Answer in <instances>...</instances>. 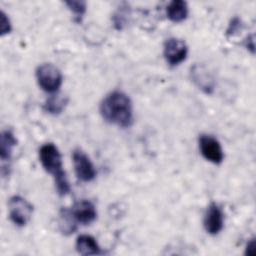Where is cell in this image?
Instances as JSON below:
<instances>
[{
    "mask_svg": "<svg viewBox=\"0 0 256 256\" xmlns=\"http://www.w3.org/2000/svg\"><path fill=\"white\" fill-rule=\"evenodd\" d=\"M39 160L44 170L52 175L57 193L60 196L67 195L71 188L66 172L63 169L62 156L59 149L53 143L42 145L39 149Z\"/></svg>",
    "mask_w": 256,
    "mask_h": 256,
    "instance_id": "obj_2",
    "label": "cell"
},
{
    "mask_svg": "<svg viewBox=\"0 0 256 256\" xmlns=\"http://www.w3.org/2000/svg\"><path fill=\"white\" fill-rule=\"evenodd\" d=\"M201 155L207 161L213 164H221L224 159L222 146L218 139L209 134H202L198 140Z\"/></svg>",
    "mask_w": 256,
    "mask_h": 256,
    "instance_id": "obj_6",
    "label": "cell"
},
{
    "mask_svg": "<svg viewBox=\"0 0 256 256\" xmlns=\"http://www.w3.org/2000/svg\"><path fill=\"white\" fill-rule=\"evenodd\" d=\"M188 55V46L182 39L171 37L163 45V56L167 64L171 67L180 65L186 60Z\"/></svg>",
    "mask_w": 256,
    "mask_h": 256,
    "instance_id": "obj_5",
    "label": "cell"
},
{
    "mask_svg": "<svg viewBox=\"0 0 256 256\" xmlns=\"http://www.w3.org/2000/svg\"><path fill=\"white\" fill-rule=\"evenodd\" d=\"M60 228L64 234H71L77 228V223L71 216L68 209H62L60 211Z\"/></svg>",
    "mask_w": 256,
    "mask_h": 256,
    "instance_id": "obj_15",
    "label": "cell"
},
{
    "mask_svg": "<svg viewBox=\"0 0 256 256\" xmlns=\"http://www.w3.org/2000/svg\"><path fill=\"white\" fill-rule=\"evenodd\" d=\"M12 30L11 22L8 18V16L5 14V12H0V35L4 36L6 34H9Z\"/></svg>",
    "mask_w": 256,
    "mask_h": 256,
    "instance_id": "obj_18",
    "label": "cell"
},
{
    "mask_svg": "<svg viewBox=\"0 0 256 256\" xmlns=\"http://www.w3.org/2000/svg\"><path fill=\"white\" fill-rule=\"evenodd\" d=\"M203 226L205 231L213 236L222 231L224 227V213L217 203L211 202L207 207L203 218Z\"/></svg>",
    "mask_w": 256,
    "mask_h": 256,
    "instance_id": "obj_9",
    "label": "cell"
},
{
    "mask_svg": "<svg viewBox=\"0 0 256 256\" xmlns=\"http://www.w3.org/2000/svg\"><path fill=\"white\" fill-rule=\"evenodd\" d=\"M17 144V140L10 130H4L0 136V158L3 162L9 161L12 156L14 147Z\"/></svg>",
    "mask_w": 256,
    "mask_h": 256,
    "instance_id": "obj_13",
    "label": "cell"
},
{
    "mask_svg": "<svg viewBox=\"0 0 256 256\" xmlns=\"http://www.w3.org/2000/svg\"><path fill=\"white\" fill-rule=\"evenodd\" d=\"M188 5L183 0H173L166 7V16L174 23L184 21L188 16Z\"/></svg>",
    "mask_w": 256,
    "mask_h": 256,
    "instance_id": "obj_12",
    "label": "cell"
},
{
    "mask_svg": "<svg viewBox=\"0 0 256 256\" xmlns=\"http://www.w3.org/2000/svg\"><path fill=\"white\" fill-rule=\"evenodd\" d=\"M74 171L82 182H91L96 178V169L90 158L81 149H75L72 154Z\"/></svg>",
    "mask_w": 256,
    "mask_h": 256,
    "instance_id": "obj_7",
    "label": "cell"
},
{
    "mask_svg": "<svg viewBox=\"0 0 256 256\" xmlns=\"http://www.w3.org/2000/svg\"><path fill=\"white\" fill-rule=\"evenodd\" d=\"M99 111L102 118L109 124L127 128L133 123V105L131 99L122 91H112L101 101Z\"/></svg>",
    "mask_w": 256,
    "mask_h": 256,
    "instance_id": "obj_1",
    "label": "cell"
},
{
    "mask_svg": "<svg viewBox=\"0 0 256 256\" xmlns=\"http://www.w3.org/2000/svg\"><path fill=\"white\" fill-rule=\"evenodd\" d=\"M241 26H242L241 20H240L238 17H234V18L231 20V22H230V24L228 25V28H227V30H226L227 36H232V35H234L235 33H237V31H238L239 29H241Z\"/></svg>",
    "mask_w": 256,
    "mask_h": 256,
    "instance_id": "obj_19",
    "label": "cell"
},
{
    "mask_svg": "<svg viewBox=\"0 0 256 256\" xmlns=\"http://www.w3.org/2000/svg\"><path fill=\"white\" fill-rule=\"evenodd\" d=\"M68 210L75 222L78 224L89 225L97 218V210L94 204L86 199L75 202Z\"/></svg>",
    "mask_w": 256,
    "mask_h": 256,
    "instance_id": "obj_8",
    "label": "cell"
},
{
    "mask_svg": "<svg viewBox=\"0 0 256 256\" xmlns=\"http://www.w3.org/2000/svg\"><path fill=\"white\" fill-rule=\"evenodd\" d=\"M255 253H256V250H255V239L252 238L250 239L247 244H246V247H245V255H248V256H255Z\"/></svg>",
    "mask_w": 256,
    "mask_h": 256,
    "instance_id": "obj_20",
    "label": "cell"
},
{
    "mask_svg": "<svg viewBox=\"0 0 256 256\" xmlns=\"http://www.w3.org/2000/svg\"><path fill=\"white\" fill-rule=\"evenodd\" d=\"M191 78L193 82L206 94H211L215 87V81L210 73L205 69V67L195 64L191 67Z\"/></svg>",
    "mask_w": 256,
    "mask_h": 256,
    "instance_id": "obj_10",
    "label": "cell"
},
{
    "mask_svg": "<svg viewBox=\"0 0 256 256\" xmlns=\"http://www.w3.org/2000/svg\"><path fill=\"white\" fill-rule=\"evenodd\" d=\"M65 5L71 11L76 23H80L86 13V2L79 0L65 1Z\"/></svg>",
    "mask_w": 256,
    "mask_h": 256,
    "instance_id": "obj_16",
    "label": "cell"
},
{
    "mask_svg": "<svg viewBox=\"0 0 256 256\" xmlns=\"http://www.w3.org/2000/svg\"><path fill=\"white\" fill-rule=\"evenodd\" d=\"M8 211L10 220L18 227L26 226L33 214V206L25 198L15 195L9 199Z\"/></svg>",
    "mask_w": 256,
    "mask_h": 256,
    "instance_id": "obj_4",
    "label": "cell"
},
{
    "mask_svg": "<svg viewBox=\"0 0 256 256\" xmlns=\"http://www.w3.org/2000/svg\"><path fill=\"white\" fill-rule=\"evenodd\" d=\"M75 248L79 254L85 256L102 254V250L96 239L93 236L87 234H82L77 237Z\"/></svg>",
    "mask_w": 256,
    "mask_h": 256,
    "instance_id": "obj_11",
    "label": "cell"
},
{
    "mask_svg": "<svg viewBox=\"0 0 256 256\" xmlns=\"http://www.w3.org/2000/svg\"><path fill=\"white\" fill-rule=\"evenodd\" d=\"M68 102V99L66 96L57 93L51 94L45 101L43 105V109L45 112L52 114V115H57L60 114L66 107Z\"/></svg>",
    "mask_w": 256,
    "mask_h": 256,
    "instance_id": "obj_14",
    "label": "cell"
},
{
    "mask_svg": "<svg viewBox=\"0 0 256 256\" xmlns=\"http://www.w3.org/2000/svg\"><path fill=\"white\" fill-rule=\"evenodd\" d=\"M127 15H128V11L127 9L124 8H120L113 16V23L114 26L117 30H122L123 27L126 25V21H127Z\"/></svg>",
    "mask_w": 256,
    "mask_h": 256,
    "instance_id": "obj_17",
    "label": "cell"
},
{
    "mask_svg": "<svg viewBox=\"0 0 256 256\" xmlns=\"http://www.w3.org/2000/svg\"><path fill=\"white\" fill-rule=\"evenodd\" d=\"M35 75L39 87L47 93H57L62 85V74L60 70L51 63L39 65L35 71Z\"/></svg>",
    "mask_w": 256,
    "mask_h": 256,
    "instance_id": "obj_3",
    "label": "cell"
},
{
    "mask_svg": "<svg viewBox=\"0 0 256 256\" xmlns=\"http://www.w3.org/2000/svg\"><path fill=\"white\" fill-rule=\"evenodd\" d=\"M246 47L247 49H249L251 51V53L253 54L254 53V36L252 35L251 37H248V40H247V44H246Z\"/></svg>",
    "mask_w": 256,
    "mask_h": 256,
    "instance_id": "obj_21",
    "label": "cell"
}]
</instances>
